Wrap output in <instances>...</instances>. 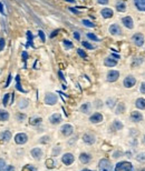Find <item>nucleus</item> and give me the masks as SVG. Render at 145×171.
Returning <instances> with one entry per match:
<instances>
[{
	"mask_svg": "<svg viewBox=\"0 0 145 171\" xmlns=\"http://www.w3.org/2000/svg\"><path fill=\"white\" fill-rule=\"evenodd\" d=\"M113 10L112 9H108V8H105V9H103L102 10V16L104 17V18H110V17H113Z\"/></svg>",
	"mask_w": 145,
	"mask_h": 171,
	"instance_id": "15",
	"label": "nucleus"
},
{
	"mask_svg": "<svg viewBox=\"0 0 145 171\" xmlns=\"http://www.w3.org/2000/svg\"><path fill=\"white\" fill-rule=\"evenodd\" d=\"M70 11H72V12H75V14H79V12H78V11H77L76 9H74V8H70Z\"/></svg>",
	"mask_w": 145,
	"mask_h": 171,
	"instance_id": "53",
	"label": "nucleus"
},
{
	"mask_svg": "<svg viewBox=\"0 0 145 171\" xmlns=\"http://www.w3.org/2000/svg\"><path fill=\"white\" fill-rule=\"evenodd\" d=\"M114 127H115L116 130H119V129L123 128V124H122L119 121H115L114 122Z\"/></svg>",
	"mask_w": 145,
	"mask_h": 171,
	"instance_id": "34",
	"label": "nucleus"
},
{
	"mask_svg": "<svg viewBox=\"0 0 145 171\" xmlns=\"http://www.w3.org/2000/svg\"><path fill=\"white\" fill-rule=\"evenodd\" d=\"M109 32H110L112 35H114V36H117V35L121 34V28H119L117 25H113V26L109 27Z\"/></svg>",
	"mask_w": 145,
	"mask_h": 171,
	"instance_id": "12",
	"label": "nucleus"
},
{
	"mask_svg": "<svg viewBox=\"0 0 145 171\" xmlns=\"http://www.w3.org/2000/svg\"><path fill=\"white\" fill-rule=\"evenodd\" d=\"M40 121H41L40 118H34V119L30 120V123L31 124H38V123H40Z\"/></svg>",
	"mask_w": 145,
	"mask_h": 171,
	"instance_id": "33",
	"label": "nucleus"
},
{
	"mask_svg": "<svg viewBox=\"0 0 145 171\" xmlns=\"http://www.w3.org/2000/svg\"><path fill=\"white\" fill-rule=\"evenodd\" d=\"M57 34H58V30H55V31H54V32H52V34L50 35V38H54V37L56 36Z\"/></svg>",
	"mask_w": 145,
	"mask_h": 171,
	"instance_id": "51",
	"label": "nucleus"
},
{
	"mask_svg": "<svg viewBox=\"0 0 145 171\" xmlns=\"http://www.w3.org/2000/svg\"><path fill=\"white\" fill-rule=\"evenodd\" d=\"M116 8H117V10H118V11H121V12L125 11V9H126V7H125V3H124V2H121V1H118V2H117V6H116Z\"/></svg>",
	"mask_w": 145,
	"mask_h": 171,
	"instance_id": "24",
	"label": "nucleus"
},
{
	"mask_svg": "<svg viewBox=\"0 0 145 171\" xmlns=\"http://www.w3.org/2000/svg\"><path fill=\"white\" fill-rule=\"evenodd\" d=\"M115 171H134V169L130 162L123 161V162L117 163V166L115 167Z\"/></svg>",
	"mask_w": 145,
	"mask_h": 171,
	"instance_id": "1",
	"label": "nucleus"
},
{
	"mask_svg": "<svg viewBox=\"0 0 145 171\" xmlns=\"http://www.w3.org/2000/svg\"><path fill=\"white\" fill-rule=\"evenodd\" d=\"M130 119L135 122L141 121L142 120V114H139V112H137V111H133L132 114H130Z\"/></svg>",
	"mask_w": 145,
	"mask_h": 171,
	"instance_id": "14",
	"label": "nucleus"
},
{
	"mask_svg": "<svg viewBox=\"0 0 145 171\" xmlns=\"http://www.w3.org/2000/svg\"><path fill=\"white\" fill-rule=\"evenodd\" d=\"M103 120V116L101 114H94L90 117V121L94 122V123H98Z\"/></svg>",
	"mask_w": 145,
	"mask_h": 171,
	"instance_id": "16",
	"label": "nucleus"
},
{
	"mask_svg": "<svg viewBox=\"0 0 145 171\" xmlns=\"http://www.w3.org/2000/svg\"><path fill=\"white\" fill-rule=\"evenodd\" d=\"M64 44H65L66 48H68V49H70L72 48V43L69 41V40H64Z\"/></svg>",
	"mask_w": 145,
	"mask_h": 171,
	"instance_id": "35",
	"label": "nucleus"
},
{
	"mask_svg": "<svg viewBox=\"0 0 145 171\" xmlns=\"http://www.w3.org/2000/svg\"><path fill=\"white\" fill-rule=\"evenodd\" d=\"M97 1H98L101 5H106V3L108 2V0H97Z\"/></svg>",
	"mask_w": 145,
	"mask_h": 171,
	"instance_id": "48",
	"label": "nucleus"
},
{
	"mask_svg": "<svg viewBox=\"0 0 145 171\" xmlns=\"http://www.w3.org/2000/svg\"><path fill=\"white\" fill-rule=\"evenodd\" d=\"M27 135H25V133H18V135L14 137V141L16 143H18V144H23V143L27 142Z\"/></svg>",
	"mask_w": 145,
	"mask_h": 171,
	"instance_id": "5",
	"label": "nucleus"
},
{
	"mask_svg": "<svg viewBox=\"0 0 145 171\" xmlns=\"http://www.w3.org/2000/svg\"><path fill=\"white\" fill-rule=\"evenodd\" d=\"M121 110L124 111V106L123 105H119V107H118V109H117V112H116V114H121Z\"/></svg>",
	"mask_w": 145,
	"mask_h": 171,
	"instance_id": "45",
	"label": "nucleus"
},
{
	"mask_svg": "<svg viewBox=\"0 0 145 171\" xmlns=\"http://www.w3.org/2000/svg\"><path fill=\"white\" fill-rule=\"evenodd\" d=\"M19 107L23 108V107H27V100H21L20 103H19Z\"/></svg>",
	"mask_w": 145,
	"mask_h": 171,
	"instance_id": "39",
	"label": "nucleus"
},
{
	"mask_svg": "<svg viewBox=\"0 0 145 171\" xmlns=\"http://www.w3.org/2000/svg\"><path fill=\"white\" fill-rule=\"evenodd\" d=\"M77 52H78V55H79L81 58H86V52L84 51V50L81 49H77Z\"/></svg>",
	"mask_w": 145,
	"mask_h": 171,
	"instance_id": "37",
	"label": "nucleus"
},
{
	"mask_svg": "<svg viewBox=\"0 0 145 171\" xmlns=\"http://www.w3.org/2000/svg\"><path fill=\"white\" fill-rule=\"evenodd\" d=\"M87 37H88L89 39L94 40V41H98V38L95 36V35H93V34H88V35H87Z\"/></svg>",
	"mask_w": 145,
	"mask_h": 171,
	"instance_id": "38",
	"label": "nucleus"
},
{
	"mask_svg": "<svg viewBox=\"0 0 145 171\" xmlns=\"http://www.w3.org/2000/svg\"><path fill=\"white\" fill-rule=\"evenodd\" d=\"M118 77H119V73H118V71H116V70H110L107 73V80H108L109 82L116 81L118 79Z\"/></svg>",
	"mask_w": 145,
	"mask_h": 171,
	"instance_id": "6",
	"label": "nucleus"
},
{
	"mask_svg": "<svg viewBox=\"0 0 145 171\" xmlns=\"http://www.w3.org/2000/svg\"><path fill=\"white\" fill-rule=\"evenodd\" d=\"M58 75H59V77H60V79H61V80H65V78H64V76H63V73H61V71L58 72Z\"/></svg>",
	"mask_w": 145,
	"mask_h": 171,
	"instance_id": "52",
	"label": "nucleus"
},
{
	"mask_svg": "<svg viewBox=\"0 0 145 171\" xmlns=\"http://www.w3.org/2000/svg\"><path fill=\"white\" fill-rule=\"evenodd\" d=\"M3 168H5V161H3V159H0V171Z\"/></svg>",
	"mask_w": 145,
	"mask_h": 171,
	"instance_id": "43",
	"label": "nucleus"
},
{
	"mask_svg": "<svg viewBox=\"0 0 145 171\" xmlns=\"http://www.w3.org/2000/svg\"><path fill=\"white\" fill-rule=\"evenodd\" d=\"M66 1H68V2H72V3L74 2V0H66Z\"/></svg>",
	"mask_w": 145,
	"mask_h": 171,
	"instance_id": "54",
	"label": "nucleus"
},
{
	"mask_svg": "<svg viewBox=\"0 0 145 171\" xmlns=\"http://www.w3.org/2000/svg\"><path fill=\"white\" fill-rule=\"evenodd\" d=\"M10 81H11V75L8 76V80H7V82H6V86H5V87H8L9 83H10Z\"/></svg>",
	"mask_w": 145,
	"mask_h": 171,
	"instance_id": "47",
	"label": "nucleus"
},
{
	"mask_svg": "<svg viewBox=\"0 0 145 171\" xmlns=\"http://www.w3.org/2000/svg\"><path fill=\"white\" fill-rule=\"evenodd\" d=\"M134 2L138 10L145 11V0H134Z\"/></svg>",
	"mask_w": 145,
	"mask_h": 171,
	"instance_id": "13",
	"label": "nucleus"
},
{
	"mask_svg": "<svg viewBox=\"0 0 145 171\" xmlns=\"http://www.w3.org/2000/svg\"><path fill=\"white\" fill-rule=\"evenodd\" d=\"M83 171H90V170H87V169H85V170H83Z\"/></svg>",
	"mask_w": 145,
	"mask_h": 171,
	"instance_id": "55",
	"label": "nucleus"
},
{
	"mask_svg": "<svg viewBox=\"0 0 145 171\" xmlns=\"http://www.w3.org/2000/svg\"><path fill=\"white\" fill-rule=\"evenodd\" d=\"M136 107L139 109H145V99L143 98H139L136 100Z\"/></svg>",
	"mask_w": 145,
	"mask_h": 171,
	"instance_id": "23",
	"label": "nucleus"
},
{
	"mask_svg": "<svg viewBox=\"0 0 145 171\" xmlns=\"http://www.w3.org/2000/svg\"><path fill=\"white\" fill-rule=\"evenodd\" d=\"M132 41L139 47V46H142L144 43V37H143L142 34H135L132 38Z\"/></svg>",
	"mask_w": 145,
	"mask_h": 171,
	"instance_id": "3",
	"label": "nucleus"
},
{
	"mask_svg": "<svg viewBox=\"0 0 145 171\" xmlns=\"http://www.w3.org/2000/svg\"><path fill=\"white\" fill-rule=\"evenodd\" d=\"M0 12L2 14H5V11H3V7H2V3L0 2Z\"/></svg>",
	"mask_w": 145,
	"mask_h": 171,
	"instance_id": "50",
	"label": "nucleus"
},
{
	"mask_svg": "<svg viewBox=\"0 0 145 171\" xmlns=\"http://www.w3.org/2000/svg\"><path fill=\"white\" fill-rule=\"evenodd\" d=\"M27 37H28V46H32V39H34V37H32L30 31L27 32Z\"/></svg>",
	"mask_w": 145,
	"mask_h": 171,
	"instance_id": "26",
	"label": "nucleus"
},
{
	"mask_svg": "<svg viewBox=\"0 0 145 171\" xmlns=\"http://www.w3.org/2000/svg\"><path fill=\"white\" fill-rule=\"evenodd\" d=\"M3 48H5V40L0 38V50H3Z\"/></svg>",
	"mask_w": 145,
	"mask_h": 171,
	"instance_id": "41",
	"label": "nucleus"
},
{
	"mask_svg": "<svg viewBox=\"0 0 145 171\" xmlns=\"http://www.w3.org/2000/svg\"><path fill=\"white\" fill-rule=\"evenodd\" d=\"M141 171H145V169H142V170H141Z\"/></svg>",
	"mask_w": 145,
	"mask_h": 171,
	"instance_id": "56",
	"label": "nucleus"
},
{
	"mask_svg": "<svg viewBox=\"0 0 145 171\" xmlns=\"http://www.w3.org/2000/svg\"><path fill=\"white\" fill-rule=\"evenodd\" d=\"M3 171H14V168L12 166H7V167L3 169Z\"/></svg>",
	"mask_w": 145,
	"mask_h": 171,
	"instance_id": "42",
	"label": "nucleus"
},
{
	"mask_svg": "<svg viewBox=\"0 0 145 171\" xmlns=\"http://www.w3.org/2000/svg\"><path fill=\"white\" fill-rule=\"evenodd\" d=\"M46 166H47V168H52V167H54V161H52V159H47V160H46Z\"/></svg>",
	"mask_w": 145,
	"mask_h": 171,
	"instance_id": "30",
	"label": "nucleus"
},
{
	"mask_svg": "<svg viewBox=\"0 0 145 171\" xmlns=\"http://www.w3.org/2000/svg\"><path fill=\"white\" fill-rule=\"evenodd\" d=\"M31 156L35 158V159H40L43 157V151L39 149V148H35V149L31 150Z\"/></svg>",
	"mask_w": 145,
	"mask_h": 171,
	"instance_id": "10",
	"label": "nucleus"
},
{
	"mask_svg": "<svg viewBox=\"0 0 145 171\" xmlns=\"http://www.w3.org/2000/svg\"><path fill=\"white\" fill-rule=\"evenodd\" d=\"M81 111H84V112H88V111H89V103H85V105H83V106H81Z\"/></svg>",
	"mask_w": 145,
	"mask_h": 171,
	"instance_id": "32",
	"label": "nucleus"
},
{
	"mask_svg": "<svg viewBox=\"0 0 145 171\" xmlns=\"http://www.w3.org/2000/svg\"><path fill=\"white\" fill-rule=\"evenodd\" d=\"M22 171H36V169H35L32 166L27 164V166H25V167L22 168Z\"/></svg>",
	"mask_w": 145,
	"mask_h": 171,
	"instance_id": "27",
	"label": "nucleus"
},
{
	"mask_svg": "<svg viewBox=\"0 0 145 171\" xmlns=\"http://www.w3.org/2000/svg\"><path fill=\"white\" fill-rule=\"evenodd\" d=\"M137 160L138 161H145V155L142 153V155H138L137 156Z\"/></svg>",
	"mask_w": 145,
	"mask_h": 171,
	"instance_id": "40",
	"label": "nucleus"
},
{
	"mask_svg": "<svg viewBox=\"0 0 145 171\" xmlns=\"http://www.w3.org/2000/svg\"><path fill=\"white\" fill-rule=\"evenodd\" d=\"M9 96H10V93H6V94H5V97H3V99H2V105H3V106H7L8 105Z\"/></svg>",
	"mask_w": 145,
	"mask_h": 171,
	"instance_id": "29",
	"label": "nucleus"
},
{
	"mask_svg": "<svg viewBox=\"0 0 145 171\" xmlns=\"http://www.w3.org/2000/svg\"><path fill=\"white\" fill-rule=\"evenodd\" d=\"M8 119H9V114H8L7 111L0 110V120L1 121H7Z\"/></svg>",
	"mask_w": 145,
	"mask_h": 171,
	"instance_id": "21",
	"label": "nucleus"
},
{
	"mask_svg": "<svg viewBox=\"0 0 145 171\" xmlns=\"http://www.w3.org/2000/svg\"><path fill=\"white\" fill-rule=\"evenodd\" d=\"M123 23L124 26L126 27V28L128 29H132L133 28V20H132V18L130 17H125V18H123Z\"/></svg>",
	"mask_w": 145,
	"mask_h": 171,
	"instance_id": "11",
	"label": "nucleus"
},
{
	"mask_svg": "<svg viewBox=\"0 0 145 171\" xmlns=\"http://www.w3.org/2000/svg\"><path fill=\"white\" fill-rule=\"evenodd\" d=\"M16 81H17V89H18L19 91L26 92V91H25V90L21 88V86H20V78H19V76H17V77H16Z\"/></svg>",
	"mask_w": 145,
	"mask_h": 171,
	"instance_id": "25",
	"label": "nucleus"
},
{
	"mask_svg": "<svg viewBox=\"0 0 145 171\" xmlns=\"http://www.w3.org/2000/svg\"><path fill=\"white\" fill-rule=\"evenodd\" d=\"M63 162L67 166H69V164H72L74 162V156H72V153H66L64 155V157H63Z\"/></svg>",
	"mask_w": 145,
	"mask_h": 171,
	"instance_id": "9",
	"label": "nucleus"
},
{
	"mask_svg": "<svg viewBox=\"0 0 145 171\" xmlns=\"http://www.w3.org/2000/svg\"><path fill=\"white\" fill-rule=\"evenodd\" d=\"M98 167H99V171H112V164L107 159H102Z\"/></svg>",
	"mask_w": 145,
	"mask_h": 171,
	"instance_id": "2",
	"label": "nucleus"
},
{
	"mask_svg": "<svg viewBox=\"0 0 145 171\" xmlns=\"http://www.w3.org/2000/svg\"><path fill=\"white\" fill-rule=\"evenodd\" d=\"M141 92L145 93V82H143L142 86H141Z\"/></svg>",
	"mask_w": 145,
	"mask_h": 171,
	"instance_id": "46",
	"label": "nucleus"
},
{
	"mask_svg": "<svg viewBox=\"0 0 145 171\" xmlns=\"http://www.w3.org/2000/svg\"><path fill=\"white\" fill-rule=\"evenodd\" d=\"M22 58H23V61L26 62V61H27V58H28V55H27V52H26V51H23V52H22Z\"/></svg>",
	"mask_w": 145,
	"mask_h": 171,
	"instance_id": "44",
	"label": "nucleus"
},
{
	"mask_svg": "<svg viewBox=\"0 0 145 171\" xmlns=\"http://www.w3.org/2000/svg\"><path fill=\"white\" fill-rule=\"evenodd\" d=\"M83 139H84V141H85L86 143H88V144H92V143H94V142H95L94 135H88V133H86V135H84V137H83Z\"/></svg>",
	"mask_w": 145,
	"mask_h": 171,
	"instance_id": "17",
	"label": "nucleus"
},
{
	"mask_svg": "<svg viewBox=\"0 0 145 171\" xmlns=\"http://www.w3.org/2000/svg\"><path fill=\"white\" fill-rule=\"evenodd\" d=\"M38 35H39V37H40V39H41V41L43 42H45V40H46V38H45V34H44L43 30H39L38 31Z\"/></svg>",
	"mask_w": 145,
	"mask_h": 171,
	"instance_id": "36",
	"label": "nucleus"
},
{
	"mask_svg": "<svg viewBox=\"0 0 145 171\" xmlns=\"http://www.w3.org/2000/svg\"><path fill=\"white\" fill-rule=\"evenodd\" d=\"M45 102L47 103V105H55L56 102H57V97H56V94H54V93H48V94H46V97H45Z\"/></svg>",
	"mask_w": 145,
	"mask_h": 171,
	"instance_id": "4",
	"label": "nucleus"
},
{
	"mask_svg": "<svg viewBox=\"0 0 145 171\" xmlns=\"http://www.w3.org/2000/svg\"><path fill=\"white\" fill-rule=\"evenodd\" d=\"M60 130H61L63 135H66V137H68V135H70L72 133V127L70 124H65V126H63Z\"/></svg>",
	"mask_w": 145,
	"mask_h": 171,
	"instance_id": "8",
	"label": "nucleus"
},
{
	"mask_svg": "<svg viewBox=\"0 0 145 171\" xmlns=\"http://www.w3.org/2000/svg\"><path fill=\"white\" fill-rule=\"evenodd\" d=\"M104 64H105V66H107V67H114V66H116V60L115 59H112V58H106L105 59V61H104Z\"/></svg>",
	"mask_w": 145,
	"mask_h": 171,
	"instance_id": "19",
	"label": "nucleus"
},
{
	"mask_svg": "<svg viewBox=\"0 0 145 171\" xmlns=\"http://www.w3.org/2000/svg\"><path fill=\"white\" fill-rule=\"evenodd\" d=\"M60 120H61V117H60V114H54L50 117V122H51V123H54V124L59 123V122H60Z\"/></svg>",
	"mask_w": 145,
	"mask_h": 171,
	"instance_id": "18",
	"label": "nucleus"
},
{
	"mask_svg": "<svg viewBox=\"0 0 145 171\" xmlns=\"http://www.w3.org/2000/svg\"><path fill=\"white\" fill-rule=\"evenodd\" d=\"M10 138H11V133H10V131H3V132L1 133V139H2L3 141H9V140H10Z\"/></svg>",
	"mask_w": 145,
	"mask_h": 171,
	"instance_id": "20",
	"label": "nucleus"
},
{
	"mask_svg": "<svg viewBox=\"0 0 145 171\" xmlns=\"http://www.w3.org/2000/svg\"><path fill=\"white\" fill-rule=\"evenodd\" d=\"M83 46L87 48V49H94V46L93 44H90V43H88L87 41H83Z\"/></svg>",
	"mask_w": 145,
	"mask_h": 171,
	"instance_id": "31",
	"label": "nucleus"
},
{
	"mask_svg": "<svg viewBox=\"0 0 145 171\" xmlns=\"http://www.w3.org/2000/svg\"><path fill=\"white\" fill-rule=\"evenodd\" d=\"M74 37H75V39H77V40H79V38H80L78 32H75V34H74Z\"/></svg>",
	"mask_w": 145,
	"mask_h": 171,
	"instance_id": "49",
	"label": "nucleus"
},
{
	"mask_svg": "<svg viewBox=\"0 0 145 171\" xmlns=\"http://www.w3.org/2000/svg\"><path fill=\"white\" fill-rule=\"evenodd\" d=\"M79 159H80V161H81L83 163H88V162H89V160H90V157H89L88 155H86V153H81Z\"/></svg>",
	"mask_w": 145,
	"mask_h": 171,
	"instance_id": "22",
	"label": "nucleus"
},
{
	"mask_svg": "<svg viewBox=\"0 0 145 171\" xmlns=\"http://www.w3.org/2000/svg\"><path fill=\"white\" fill-rule=\"evenodd\" d=\"M135 82H136L135 78L130 76V77H126V78H125V80H124V86H125L126 88H130V87H133V86L135 85Z\"/></svg>",
	"mask_w": 145,
	"mask_h": 171,
	"instance_id": "7",
	"label": "nucleus"
},
{
	"mask_svg": "<svg viewBox=\"0 0 145 171\" xmlns=\"http://www.w3.org/2000/svg\"><path fill=\"white\" fill-rule=\"evenodd\" d=\"M83 23H84L86 27H89V28H93V27H95V25L93 23V22L88 21V20H86V19H84V20H83Z\"/></svg>",
	"mask_w": 145,
	"mask_h": 171,
	"instance_id": "28",
	"label": "nucleus"
}]
</instances>
